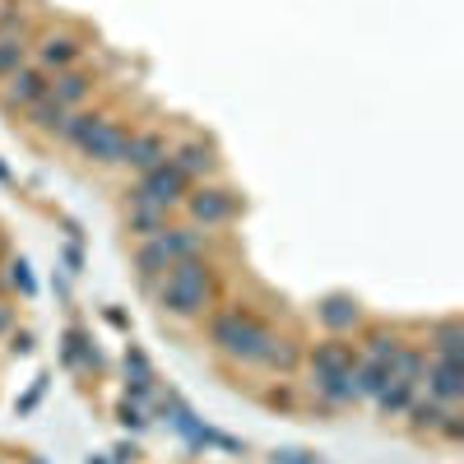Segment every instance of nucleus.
Masks as SVG:
<instances>
[{"mask_svg": "<svg viewBox=\"0 0 464 464\" xmlns=\"http://www.w3.org/2000/svg\"><path fill=\"white\" fill-rule=\"evenodd\" d=\"M158 241L168 251V260H196L205 251V232H196V228H162Z\"/></svg>", "mask_w": 464, "mask_h": 464, "instance_id": "16", "label": "nucleus"}, {"mask_svg": "<svg viewBox=\"0 0 464 464\" xmlns=\"http://www.w3.org/2000/svg\"><path fill=\"white\" fill-rule=\"evenodd\" d=\"M135 455H140V451H135V446H117V464H130Z\"/></svg>", "mask_w": 464, "mask_h": 464, "instance_id": "37", "label": "nucleus"}, {"mask_svg": "<svg viewBox=\"0 0 464 464\" xmlns=\"http://www.w3.org/2000/svg\"><path fill=\"white\" fill-rule=\"evenodd\" d=\"M0 181H10V168H5V162H0Z\"/></svg>", "mask_w": 464, "mask_h": 464, "instance_id": "38", "label": "nucleus"}, {"mask_svg": "<svg viewBox=\"0 0 464 464\" xmlns=\"http://www.w3.org/2000/svg\"><path fill=\"white\" fill-rule=\"evenodd\" d=\"M316 320L330 335H344V330H353V325H363V307L353 302L348 293H330V297H320V302H316Z\"/></svg>", "mask_w": 464, "mask_h": 464, "instance_id": "10", "label": "nucleus"}, {"mask_svg": "<svg viewBox=\"0 0 464 464\" xmlns=\"http://www.w3.org/2000/svg\"><path fill=\"white\" fill-rule=\"evenodd\" d=\"M427 353H432V358H455V363H464V325H460L455 316L432 320V325H427Z\"/></svg>", "mask_w": 464, "mask_h": 464, "instance_id": "14", "label": "nucleus"}, {"mask_svg": "<svg viewBox=\"0 0 464 464\" xmlns=\"http://www.w3.org/2000/svg\"><path fill=\"white\" fill-rule=\"evenodd\" d=\"M436 432H442L446 436V442H464V418L455 414V408H451V414L442 418V427H436Z\"/></svg>", "mask_w": 464, "mask_h": 464, "instance_id": "33", "label": "nucleus"}, {"mask_svg": "<svg viewBox=\"0 0 464 464\" xmlns=\"http://www.w3.org/2000/svg\"><path fill=\"white\" fill-rule=\"evenodd\" d=\"M414 395H418L414 386H404V381H395V376H390L386 386L376 390V408H381V414H386V418H399L404 408L414 404Z\"/></svg>", "mask_w": 464, "mask_h": 464, "instance_id": "23", "label": "nucleus"}, {"mask_svg": "<svg viewBox=\"0 0 464 464\" xmlns=\"http://www.w3.org/2000/svg\"><path fill=\"white\" fill-rule=\"evenodd\" d=\"M353 344L344 339V335H330L325 344H316L311 348V358H307V367H311V376H344V372H353Z\"/></svg>", "mask_w": 464, "mask_h": 464, "instance_id": "9", "label": "nucleus"}, {"mask_svg": "<svg viewBox=\"0 0 464 464\" xmlns=\"http://www.w3.org/2000/svg\"><path fill=\"white\" fill-rule=\"evenodd\" d=\"M126 372H130V376H153V367H149V358H144V348L126 344Z\"/></svg>", "mask_w": 464, "mask_h": 464, "instance_id": "31", "label": "nucleus"}, {"mask_svg": "<svg viewBox=\"0 0 464 464\" xmlns=\"http://www.w3.org/2000/svg\"><path fill=\"white\" fill-rule=\"evenodd\" d=\"M172 269V260H168V251H162V241L158 237H149V241H140L135 247V275H140V288L144 293H158V279Z\"/></svg>", "mask_w": 464, "mask_h": 464, "instance_id": "13", "label": "nucleus"}, {"mask_svg": "<svg viewBox=\"0 0 464 464\" xmlns=\"http://www.w3.org/2000/svg\"><path fill=\"white\" fill-rule=\"evenodd\" d=\"M47 89H51V74H47V70L19 66V70L5 79V93H0V102H5L10 112H29L38 98H47Z\"/></svg>", "mask_w": 464, "mask_h": 464, "instance_id": "6", "label": "nucleus"}, {"mask_svg": "<svg viewBox=\"0 0 464 464\" xmlns=\"http://www.w3.org/2000/svg\"><path fill=\"white\" fill-rule=\"evenodd\" d=\"M10 330H14V307L0 302V335H10Z\"/></svg>", "mask_w": 464, "mask_h": 464, "instance_id": "36", "label": "nucleus"}, {"mask_svg": "<svg viewBox=\"0 0 464 464\" xmlns=\"http://www.w3.org/2000/svg\"><path fill=\"white\" fill-rule=\"evenodd\" d=\"M297 358H302V353H297L288 339H269V348H265V358H260V367H269V372H293L297 367Z\"/></svg>", "mask_w": 464, "mask_h": 464, "instance_id": "27", "label": "nucleus"}, {"mask_svg": "<svg viewBox=\"0 0 464 464\" xmlns=\"http://www.w3.org/2000/svg\"><path fill=\"white\" fill-rule=\"evenodd\" d=\"M10 284H14L23 297L38 293V284H33V275H29V260H10Z\"/></svg>", "mask_w": 464, "mask_h": 464, "instance_id": "29", "label": "nucleus"}, {"mask_svg": "<svg viewBox=\"0 0 464 464\" xmlns=\"http://www.w3.org/2000/svg\"><path fill=\"white\" fill-rule=\"evenodd\" d=\"M10 353H14V358H29V353H33V330H14L10 335Z\"/></svg>", "mask_w": 464, "mask_h": 464, "instance_id": "34", "label": "nucleus"}, {"mask_svg": "<svg viewBox=\"0 0 464 464\" xmlns=\"http://www.w3.org/2000/svg\"><path fill=\"white\" fill-rule=\"evenodd\" d=\"M395 353H399V339H395V335H372V339H367V358H372V363H386V367H390Z\"/></svg>", "mask_w": 464, "mask_h": 464, "instance_id": "28", "label": "nucleus"}, {"mask_svg": "<svg viewBox=\"0 0 464 464\" xmlns=\"http://www.w3.org/2000/svg\"><path fill=\"white\" fill-rule=\"evenodd\" d=\"M79 38H70V33H47L42 42H38V70H47V74H57V70H70L74 61H79Z\"/></svg>", "mask_w": 464, "mask_h": 464, "instance_id": "12", "label": "nucleus"}, {"mask_svg": "<svg viewBox=\"0 0 464 464\" xmlns=\"http://www.w3.org/2000/svg\"><path fill=\"white\" fill-rule=\"evenodd\" d=\"M269 464H325V460L311 455V451H275V455H269Z\"/></svg>", "mask_w": 464, "mask_h": 464, "instance_id": "32", "label": "nucleus"}, {"mask_svg": "<svg viewBox=\"0 0 464 464\" xmlns=\"http://www.w3.org/2000/svg\"><path fill=\"white\" fill-rule=\"evenodd\" d=\"M126 140H130V126H121V121H98L93 126V135L84 144H79V153H84L89 162H98V168H121V158H126Z\"/></svg>", "mask_w": 464, "mask_h": 464, "instance_id": "5", "label": "nucleus"}, {"mask_svg": "<svg viewBox=\"0 0 464 464\" xmlns=\"http://www.w3.org/2000/svg\"><path fill=\"white\" fill-rule=\"evenodd\" d=\"M19 66H29V42L19 33H0V79H10Z\"/></svg>", "mask_w": 464, "mask_h": 464, "instance_id": "26", "label": "nucleus"}, {"mask_svg": "<svg viewBox=\"0 0 464 464\" xmlns=\"http://www.w3.org/2000/svg\"><path fill=\"white\" fill-rule=\"evenodd\" d=\"M158 307L177 316V320H196L214 307V275L209 265L196 256V260H172V269L158 279Z\"/></svg>", "mask_w": 464, "mask_h": 464, "instance_id": "1", "label": "nucleus"}, {"mask_svg": "<svg viewBox=\"0 0 464 464\" xmlns=\"http://www.w3.org/2000/svg\"><path fill=\"white\" fill-rule=\"evenodd\" d=\"M23 117H29V126H33V130H42V135H61V126H66V117H70V112L47 93V98H38Z\"/></svg>", "mask_w": 464, "mask_h": 464, "instance_id": "19", "label": "nucleus"}, {"mask_svg": "<svg viewBox=\"0 0 464 464\" xmlns=\"http://www.w3.org/2000/svg\"><path fill=\"white\" fill-rule=\"evenodd\" d=\"M427 395L432 399H442V404H460L464 399V363L455 358H427Z\"/></svg>", "mask_w": 464, "mask_h": 464, "instance_id": "7", "label": "nucleus"}, {"mask_svg": "<svg viewBox=\"0 0 464 464\" xmlns=\"http://www.w3.org/2000/svg\"><path fill=\"white\" fill-rule=\"evenodd\" d=\"M190 181L172 168V162H158V168L140 172V181H135L130 190V205H153V209H177L186 200Z\"/></svg>", "mask_w": 464, "mask_h": 464, "instance_id": "3", "label": "nucleus"}, {"mask_svg": "<svg viewBox=\"0 0 464 464\" xmlns=\"http://www.w3.org/2000/svg\"><path fill=\"white\" fill-rule=\"evenodd\" d=\"M186 214H190V223H200V228H223L237 218L241 200L232 196L228 186H196V190H186Z\"/></svg>", "mask_w": 464, "mask_h": 464, "instance_id": "4", "label": "nucleus"}, {"mask_svg": "<svg viewBox=\"0 0 464 464\" xmlns=\"http://www.w3.org/2000/svg\"><path fill=\"white\" fill-rule=\"evenodd\" d=\"M404 414H408V427H414V432H436V427H442V418L451 414V404L432 399V395H427V399L414 395V404H408Z\"/></svg>", "mask_w": 464, "mask_h": 464, "instance_id": "20", "label": "nucleus"}, {"mask_svg": "<svg viewBox=\"0 0 464 464\" xmlns=\"http://www.w3.org/2000/svg\"><path fill=\"white\" fill-rule=\"evenodd\" d=\"M98 121H107V112H70L57 140H66V144H74V149H79V144H84L89 135H93V126H98Z\"/></svg>", "mask_w": 464, "mask_h": 464, "instance_id": "25", "label": "nucleus"}, {"mask_svg": "<svg viewBox=\"0 0 464 464\" xmlns=\"http://www.w3.org/2000/svg\"><path fill=\"white\" fill-rule=\"evenodd\" d=\"M126 228H130L135 237H140V241H149V237H158L162 228H168V209H153V205H130Z\"/></svg>", "mask_w": 464, "mask_h": 464, "instance_id": "21", "label": "nucleus"}, {"mask_svg": "<svg viewBox=\"0 0 464 464\" xmlns=\"http://www.w3.org/2000/svg\"><path fill=\"white\" fill-rule=\"evenodd\" d=\"M423 372H427V353H423V348H408V344H399V353L390 358V376H395V381H404V386H414V390H418Z\"/></svg>", "mask_w": 464, "mask_h": 464, "instance_id": "18", "label": "nucleus"}, {"mask_svg": "<svg viewBox=\"0 0 464 464\" xmlns=\"http://www.w3.org/2000/svg\"><path fill=\"white\" fill-rule=\"evenodd\" d=\"M311 390H316V399L325 408H344V404L358 399V390H353V372H344V376H311Z\"/></svg>", "mask_w": 464, "mask_h": 464, "instance_id": "17", "label": "nucleus"}, {"mask_svg": "<svg viewBox=\"0 0 464 464\" xmlns=\"http://www.w3.org/2000/svg\"><path fill=\"white\" fill-rule=\"evenodd\" d=\"M61 358H66V367H98V363H102V358H98V348L89 344V335L79 330V325H74V330L66 335V348H61Z\"/></svg>", "mask_w": 464, "mask_h": 464, "instance_id": "24", "label": "nucleus"}, {"mask_svg": "<svg viewBox=\"0 0 464 464\" xmlns=\"http://www.w3.org/2000/svg\"><path fill=\"white\" fill-rule=\"evenodd\" d=\"M390 381V367L386 363H353V390H358V399H376V390Z\"/></svg>", "mask_w": 464, "mask_h": 464, "instance_id": "22", "label": "nucleus"}, {"mask_svg": "<svg viewBox=\"0 0 464 464\" xmlns=\"http://www.w3.org/2000/svg\"><path fill=\"white\" fill-rule=\"evenodd\" d=\"M269 339H275V330H269L260 316L241 311V307L209 316V344L223 353V358H232V363H256L260 367Z\"/></svg>", "mask_w": 464, "mask_h": 464, "instance_id": "2", "label": "nucleus"}, {"mask_svg": "<svg viewBox=\"0 0 464 464\" xmlns=\"http://www.w3.org/2000/svg\"><path fill=\"white\" fill-rule=\"evenodd\" d=\"M168 162L186 177V181H196V177H209L214 168H218V158H214V144H205V140H186V144H177V149H168Z\"/></svg>", "mask_w": 464, "mask_h": 464, "instance_id": "11", "label": "nucleus"}, {"mask_svg": "<svg viewBox=\"0 0 464 464\" xmlns=\"http://www.w3.org/2000/svg\"><path fill=\"white\" fill-rule=\"evenodd\" d=\"M47 93L57 98V102L66 107V112H74V107L93 93V79H89L84 70H74V66H70V70H57V74H51V89H47Z\"/></svg>", "mask_w": 464, "mask_h": 464, "instance_id": "15", "label": "nucleus"}, {"mask_svg": "<svg viewBox=\"0 0 464 464\" xmlns=\"http://www.w3.org/2000/svg\"><path fill=\"white\" fill-rule=\"evenodd\" d=\"M117 418H121V423H126L130 432H140V427L149 423V418H144V408L135 404V399H121V404H117Z\"/></svg>", "mask_w": 464, "mask_h": 464, "instance_id": "30", "label": "nucleus"}, {"mask_svg": "<svg viewBox=\"0 0 464 464\" xmlns=\"http://www.w3.org/2000/svg\"><path fill=\"white\" fill-rule=\"evenodd\" d=\"M33 464H42V460H33Z\"/></svg>", "mask_w": 464, "mask_h": 464, "instance_id": "40", "label": "nucleus"}, {"mask_svg": "<svg viewBox=\"0 0 464 464\" xmlns=\"http://www.w3.org/2000/svg\"><path fill=\"white\" fill-rule=\"evenodd\" d=\"M265 404H269V408H293V395H288V390H269Z\"/></svg>", "mask_w": 464, "mask_h": 464, "instance_id": "35", "label": "nucleus"}, {"mask_svg": "<svg viewBox=\"0 0 464 464\" xmlns=\"http://www.w3.org/2000/svg\"><path fill=\"white\" fill-rule=\"evenodd\" d=\"M158 162H168V140H162L158 130H130L126 140V158L121 168H135V172H149Z\"/></svg>", "mask_w": 464, "mask_h": 464, "instance_id": "8", "label": "nucleus"}, {"mask_svg": "<svg viewBox=\"0 0 464 464\" xmlns=\"http://www.w3.org/2000/svg\"><path fill=\"white\" fill-rule=\"evenodd\" d=\"M89 464H107V460H98V455H89Z\"/></svg>", "mask_w": 464, "mask_h": 464, "instance_id": "39", "label": "nucleus"}]
</instances>
